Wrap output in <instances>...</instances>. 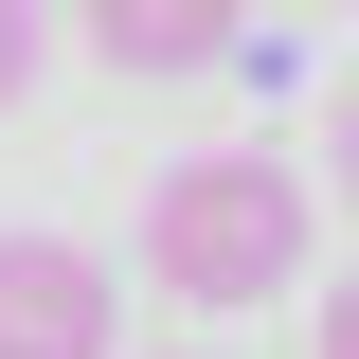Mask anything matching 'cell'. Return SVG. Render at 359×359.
Here are the masks:
<instances>
[{"label": "cell", "mask_w": 359, "mask_h": 359, "mask_svg": "<svg viewBox=\"0 0 359 359\" xmlns=\"http://www.w3.org/2000/svg\"><path fill=\"white\" fill-rule=\"evenodd\" d=\"M144 287H180V306H269V287H306V180L269 162V144L162 162L144 180Z\"/></svg>", "instance_id": "6da1fadb"}, {"label": "cell", "mask_w": 359, "mask_h": 359, "mask_svg": "<svg viewBox=\"0 0 359 359\" xmlns=\"http://www.w3.org/2000/svg\"><path fill=\"white\" fill-rule=\"evenodd\" d=\"M0 359H108V269L72 233H0Z\"/></svg>", "instance_id": "7a4b0ae2"}, {"label": "cell", "mask_w": 359, "mask_h": 359, "mask_svg": "<svg viewBox=\"0 0 359 359\" xmlns=\"http://www.w3.org/2000/svg\"><path fill=\"white\" fill-rule=\"evenodd\" d=\"M252 36V0H90V54H108V72H216V54Z\"/></svg>", "instance_id": "3957f363"}, {"label": "cell", "mask_w": 359, "mask_h": 359, "mask_svg": "<svg viewBox=\"0 0 359 359\" xmlns=\"http://www.w3.org/2000/svg\"><path fill=\"white\" fill-rule=\"evenodd\" d=\"M36 90V0H0V108Z\"/></svg>", "instance_id": "277c9868"}, {"label": "cell", "mask_w": 359, "mask_h": 359, "mask_svg": "<svg viewBox=\"0 0 359 359\" xmlns=\"http://www.w3.org/2000/svg\"><path fill=\"white\" fill-rule=\"evenodd\" d=\"M323 180L359 198V72H341V108H323Z\"/></svg>", "instance_id": "5b68a950"}, {"label": "cell", "mask_w": 359, "mask_h": 359, "mask_svg": "<svg viewBox=\"0 0 359 359\" xmlns=\"http://www.w3.org/2000/svg\"><path fill=\"white\" fill-rule=\"evenodd\" d=\"M306 359H359V287H341V306H323V341H306Z\"/></svg>", "instance_id": "8992f818"}]
</instances>
